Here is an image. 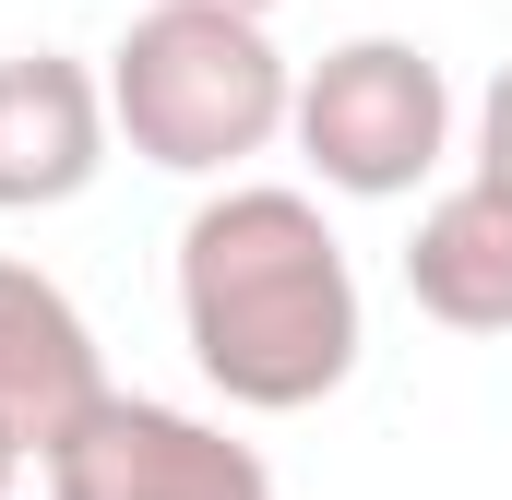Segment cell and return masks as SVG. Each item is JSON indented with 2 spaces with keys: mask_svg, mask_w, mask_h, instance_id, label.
Returning a JSON list of instances; mask_svg holds the SVG:
<instances>
[{
  "mask_svg": "<svg viewBox=\"0 0 512 500\" xmlns=\"http://www.w3.org/2000/svg\"><path fill=\"white\" fill-rule=\"evenodd\" d=\"M179 334H191V370L251 417H298L346 393L370 310H358V262L334 215L286 179L203 191L179 227Z\"/></svg>",
  "mask_w": 512,
  "mask_h": 500,
  "instance_id": "cell-1",
  "label": "cell"
},
{
  "mask_svg": "<svg viewBox=\"0 0 512 500\" xmlns=\"http://www.w3.org/2000/svg\"><path fill=\"white\" fill-rule=\"evenodd\" d=\"M286 108H298V72L262 36V12L155 0V12H131V36L108 48V120L167 179H239L251 155L286 143Z\"/></svg>",
  "mask_w": 512,
  "mask_h": 500,
  "instance_id": "cell-2",
  "label": "cell"
},
{
  "mask_svg": "<svg viewBox=\"0 0 512 500\" xmlns=\"http://www.w3.org/2000/svg\"><path fill=\"white\" fill-rule=\"evenodd\" d=\"M286 143L310 155L322 191L346 203H405L417 179H441L453 155V84L417 36H346L298 72V108H286Z\"/></svg>",
  "mask_w": 512,
  "mask_h": 500,
  "instance_id": "cell-3",
  "label": "cell"
},
{
  "mask_svg": "<svg viewBox=\"0 0 512 500\" xmlns=\"http://www.w3.org/2000/svg\"><path fill=\"white\" fill-rule=\"evenodd\" d=\"M36 477H48V500H274L251 441H227L215 417L155 405V393H96L36 453Z\"/></svg>",
  "mask_w": 512,
  "mask_h": 500,
  "instance_id": "cell-4",
  "label": "cell"
},
{
  "mask_svg": "<svg viewBox=\"0 0 512 500\" xmlns=\"http://www.w3.org/2000/svg\"><path fill=\"white\" fill-rule=\"evenodd\" d=\"M108 72L60 60V48H24L0 60V215H48V203H84L96 167H108Z\"/></svg>",
  "mask_w": 512,
  "mask_h": 500,
  "instance_id": "cell-5",
  "label": "cell"
},
{
  "mask_svg": "<svg viewBox=\"0 0 512 500\" xmlns=\"http://www.w3.org/2000/svg\"><path fill=\"white\" fill-rule=\"evenodd\" d=\"M108 393V358H96V322L72 310L60 274L36 262H0V429L24 441V465Z\"/></svg>",
  "mask_w": 512,
  "mask_h": 500,
  "instance_id": "cell-6",
  "label": "cell"
},
{
  "mask_svg": "<svg viewBox=\"0 0 512 500\" xmlns=\"http://www.w3.org/2000/svg\"><path fill=\"white\" fill-rule=\"evenodd\" d=\"M405 298L441 334H512V191L465 167L405 239Z\"/></svg>",
  "mask_w": 512,
  "mask_h": 500,
  "instance_id": "cell-7",
  "label": "cell"
},
{
  "mask_svg": "<svg viewBox=\"0 0 512 500\" xmlns=\"http://www.w3.org/2000/svg\"><path fill=\"white\" fill-rule=\"evenodd\" d=\"M477 179L512 191V60L489 72V96H477Z\"/></svg>",
  "mask_w": 512,
  "mask_h": 500,
  "instance_id": "cell-8",
  "label": "cell"
},
{
  "mask_svg": "<svg viewBox=\"0 0 512 500\" xmlns=\"http://www.w3.org/2000/svg\"><path fill=\"white\" fill-rule=\"evenodd\" d=\"M12 477H24V441H12V429H0V500H12Z\"/></svg>",
  "mask_w": 512,
  "mask_h": 500,
  "instance_id": "cell-9",
  "label": "cell"
},
{
  "mask_svg": "<svg viewBox=\"0 0 512 500\" xmlns=\"http://www.w3.org/2000/svg\"><path fill=\"white\" fill-rule=\"evenodd\" d=\"M215 12H262V24H274V0H215Z\"/></svg>",
  "mask_w": 512,
  "mask_h": 500,
  "instance_id": "cell-10",
  "label": "cell"
}]
</instances>
